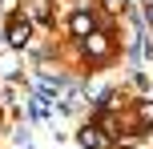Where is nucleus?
I'll return each mask as SVG.
<instances>
[{"label":"nucleus","instance_id":"1","mask_svg":"<svg viewBox=\"0 0 153 149\" xmlns=\"http://www.w3.org/2000/svg\"><path fill=\"white\" fill-rule=\"evenodd\" d=\"M8 44H12V48H24V44H28V24H24V20H12V24H8Z\"/></svg>","mask_w":153,"mask_h":149},{"label":"nucleus","instance_id":"2","mask_svg":"<svg viewBox=\"0 0 153 149\" xmlns=\"http://www.w3.org/2000/svg\"><path fill=\"white\" fill-rule=\"evenodd\" d=\"M85 44H89V53H93V56H105V53H109V40L101 36V32H93V36L85 40Z\"/></svg>","mask_w":153,"mask_h":149},{"label":"nucleus","instance_id":"3","mask_svg":"<svg viewBox=\"0 0 153 149\" xmlns=\"http://www.w3.org/2000/svg\"><path fill=\"white\" fill-rule=\"evenodd\" d=\"M101 141H105V137H101V129H85V133H81V145H85V149H97Z\"/></svg>","mask_w":153,"mask_h":149},{"label":"nucleus","instance_id":"4","mask_svg":"<svg viewBox=\"0 0 153 149\" xmlns=\"http://www.w3.org/2000/svg\"><path fill=\"white\" fill-rule=\"evenodd\" d=\"M89 28H93V16H89V12H76V16H73V32H81V36H85Z\"/></svg>","mask_w":153,"mask_h":149},{"label":"nucleus","instance_id":"5","mask_svg":"<svg viewBox=\"0 0 153 149\" xmlns=\"http://www.w3.org/2000/svg\"><path fill=\"white\" fill-rule=\"evenodd\" d=\"M141 121H145V125H153V101L141 105Z\"/></svg>","mask_w":153,"mask_h":149},{"label":"nucleus","instance_id":"6","mask_svg":"<svg viewBox=\"0 0 153 149\" xmlns=\"http://www.w3.org/2000/svg\"><path fill=\"white\" fill-rule=\"evenodd\" d=\"M149 4H153V0H149Z\"/></svg>","mask_w":153,"mask_h":149}]
</instances>
